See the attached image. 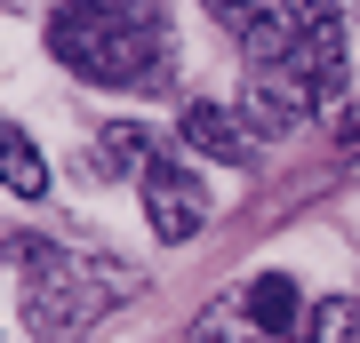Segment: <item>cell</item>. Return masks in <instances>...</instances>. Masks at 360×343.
<instances>
[{
	"mask_svg": "<svg viewBox=\"0 0 360 343\" xmlns=\"http://www.w3.org/2000/svg\"><path fill=\"white\" fill-rule=\"evenodd\" d=\"M16 271H25V335L32 343H65L80 328H96L112 304L136 295V271L112 255H80V248H49V240H16Z\"/></svg>",
	"mask_w": 360,
	"mask_h": 343,
	"instance_id": "1",
	"label": "cell"
},
{
	"mask_svg": "<svg viewBox=\"0 0 360 343\" xmlns=\"http://www.w3.org/2000/svg\"><path fill=\"white\" fill-rule=\"evenodd\" d=\"M49 56L96 88H129L160 56V8L153 0H65L49 16Z\"/></svg>",
	"mask_w": 360,
	"mask_h": 343,
	"instance_id": "2",
	"label": "cell"
},
{
	"mask_svg": "<svg viewBox=\"0 0 360 343\" xmlns=\"http://www.w3.org/2000/svg\"><path fill=\"white\" fill-rule=\"evenodd\" d=\"M248 64H281L296 88L328 112V104L345 96V16H336L328 0H304L288 32H272V40H257V48H248Z\"/></svg>",
	"mask_w": 360,
	"mask_h": 343,
	"instance_id": "3",
	"label": "cell"
},
{
	"mask_svg": "<svg viewBox=\"0 0 360 343\" xmlns=\"http://www.w3.org/2000/svg\"><path fill=\"white\" fill-rule=\"evenodd\" d=\"M136 191H144V216H153V240H168V248H184L208 224V184L184 160H168V152H153V168L136 176Z\"/></svg>",
	"mask_w": 360,
	"mask_h": 343,
	"instance_id": "4",
	"label": "cell"
},
{
	"mask_svg": "<svg viewBox=\"0 0 360 343\" xmlns=\"http://www.w3.org/2000/svg\"><path fill=\"white\" fill-rule=\"evenodd\" d=\"M184 144H193L200 160L248 168V160L264 152V128L248 120V112H232V104H184Z\"/></svg>",
	"mask_w": 360,
	"mask_h": 343,
	"instance_id": "5",
	"label": "cell"
},
{
	"mask_svg": "<svg viewBox=\"0 0 360 343\" xmlns=\"http://www.w3.org/2000/svg\"><path fill=\"white\" fill-rule=\"evenodd\" d=\"M232 304L257 319V328H264L272 343H296V335H304V319H312L288 271H257V280H240V295H232Z\"/></svg>",
	"mask_w": 360,
	"mask_h": 343,
	"instance_id": "6",
	"label": "cell"
},
{
	"mask_svg": "<svg viewBox=\"0 0 360 343\" xmlns=\"http://www.w3.org/2000/svg\"><path fill=\"white\" fill-rule=\"evenodd\" d=\"M153 128H136V120H112V128H96V176L104 184H120V176H144L153 168Z\"/></svg>",
	"mask_w": 360,
	"mask_h": 343,
	"instance_id": "7",
	"label": "cell"
},
{
	"mask_svg": "<svg viewBox=\"0 0 360 343\" xmlns=\"http://www.w3.org/2000/svg\"><path fill=\"white\" fill-rule=\"evenodd\" d=\"M208 16H217L224 32H240V48H257V40L296 25V0H208Z\"/></svg>",
	"mask_w": 360,
	"mask_h": 343,
	"instance_id": "8",
	"label": "cell"
},
{
	"mask_svg": "<svg viewBox=\"0 0 360 343\" xmlns=\"http://www.w3.org/2000/svg\"><path fill=\"white\" fill-rule=\"evenodd\" d=\"M0 184L25 191V200H40V191H49V160H40V144H32L16 120H0Z\"/></svg>",
	"mask_w": 360,
	"mask_h": 343,
	"instance_id": "9",
	"label": "cell"
},
{
	"mask_svg": "<svg viewBox=\"0 0 360 343\" xmlns=\"http://www.w3.org/2000/svg\"><path fill=\"white\" fill-rule=\"evenodd\" d=\"M184 343H272V335H264L240 304H208L193 328H184Z\"/></svg>",
	"mask_w": 360,
	"mask_h": 343,
	"instance_id": "10",
	"label": "cell"
},
{
	"mask_svg": "<svg viewBox=\"0 0 360 343\" xmlns=\"http://www.w3.org/2000/svg\"><path fill=\"white\" fill-rule=\"evenodd\" d=\"M296 343H360V304H312V319H304V335Z\"/></svg>",
	"mask_w": 360,
	"mask_h": 343,
	"instance_id": "11",
	"label": "cell"
},
{
	"mask_svg": "<svg viewBox=\"0 0 360 343\" xmlns=\"http://www.w3.org/2000/svg\"><path fill=\"white\" fill-rule=\"evenodd\" d=\"M336 160L360 176V104H352V112H336Z\"/></svg>",
	"mask_w": 360,
	"mask_h": 343,
	"instance_id": "12",
	"label": "cell"
}]
</instances>
